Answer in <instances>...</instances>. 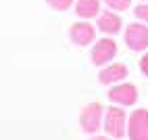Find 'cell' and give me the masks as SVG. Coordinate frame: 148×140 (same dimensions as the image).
I'll return each instance as SVG.
<instances>
[{"label":"cell","mask_w":148,"mask_h":140,"mask_svg":"<svg viewBox=\"0 0 148 140\" xmlns=\"http://www.w3.org/2000/svg\"><path fill=\"white\" fill-rule=\"evenodd\" d=\"M104 130L111 138H123L127 134V115L123 109L111 107L104 113Z\"/></svg>","instance_id":"obj_1"},{"label":"cell","mask_w":148,"mask_h":140,"mask_svg":"<svg viewBox=\"0 0 148 140\" xmlns=\"http://www.w3.org/2000/svg\"><path fill=\"white\" fill-rule=\"evenodd\" d=\"M102 105H98V103H90V105H86L84 107V111L79 115V126L86 134H96L98 130H100L102 126Z\"/></svg>","instance_id":"obj_2"},{"label":"cell","mask_w":148,"mask_h":140,"mask_svg":"<svg viewBox=\"0 0 148 140\" xmlns=\"http://www.w3.org/2000/svg\"><path fill=\"white\" fill-rule=\"evenodd\" d=\"M127 134H130V140H148V111L146 109H136L130 115Z\"/></svg>","instance_id":"obj_3"},{"label":"cell","mask_w":148,"mask_h":140,"mask_svg":"<svg viewBox=\"0 0 148 140\" xmlns=\"http://www.w3.org/2000/svg\"><path fill=\"white\" fill-rule=\"evenodd\" d=\"M125 44L130 50H146L148 48V27L142 23H132L125 29Z\"/></svg>","instance_id":"obj_4"},{"label":"cell","mask_w":148,"mask_h":140,"mask_svg":"<svg viewBox=\"0 0 148 140\" xmlns=\"http://www.w3.org/2000/svg\"><path fill=\"white\" fill-rule=\"evenodd\" d=\"M108 98H111V103H115V105L132 107L138 101V88L134 84H117V86L111 88Z\"/></svg>","instance_id":"obj_5"},{"label":"cell","mask_w":148,"mask_h":140,"mask_svg":"<svg viewBox=\"0 0 148 140\" xmlns=\"http://www.w3.org/2000/svg\"><path fill=\"white\" fill-rule=\"evenodd\" d=\"M115 54H117V44H115V40L102 38V40H98V42L94 44V48H92V63H94V65H104V63L111 61Z\"/></svg>","instance_id":"obj_6"},{"label":"cell","mask_w":148,"mask_h":140,"mask_svg":"<svg viewBox=\"0 0 148 140\" xmlns=\"http://www.w3.org/2000/svg\"><path fill=\"white\" fill-rule=\"evenodd\" d=\"M69 38H71V42L77 44V46H88L90 42H94L96 29L88 21H77V23L71 25V29H69Z\"/></svg>","instance_id":"obj_7"},{"label":"cell","mask_w":148,"mask_h":140,"mask_svg":"<svg viewBox=\"0 0 148 140\" xmlns=\"http://www.w3.org/2000/svg\"><path fill=\"white\" fill-rule=\"evenodd\" d=\"M127 77V67L123 63H113V65H108L104 67L100 75H98V82L104 84V86H111V84H117V82H121V79Z\"/></svg>","instance_id":"obj_8"},{"label":"cell","mask_w":148,"mask_h":140,"mask_svg":"<svg viewBox=\"0 0 148 140\" xmlns=\"http://www.w3.org/2000/svg\"><path fill=\"white\" fill-rule=\"evenodd\" d=\"M98 29L104 34H117L121 29V17L113 11H104L102 15H98Z\"/></svg>","instance_id":"obj_9"},{"label":"cell","mask_w":148,"mask_h":140,"mask_svg":"<svg viewBox=\"0 0 148 140\" xmlns=\"http://www.w3.org/2000/svg\"><path fill=\"white\" fill-rule=\"evenodd\" d=\"M75 13L82 19H92L100 15V2L98 0H75Z\"/></svg>","instance_id":"obj_10"},{"label":"cell","mask_w":148,"mask_h":140,"mask_svg":"<svg viewBox=\"0 0 148 140\" xmlns=\"http://www.w3.org/2000/svg\"><path fill=\"white\" fill-rule=\"evenodd\" d=\"M108 8H113V11H125V8H130L132 0H104Z\"/></svg>","instance_id":"obj_11"},{"label":"cell","mask_w":148,"mask_h":140,"mask_svg":"<svg viewBox=\"0 0 148 140\" xmlns=\"http://www.w3.org/2000/svg\"><path fill=\"white\" fill-rule=\"evenodd\" d=\"M46 2L50 4V6L54 8V11H67V8L71 6V4L75 2V0H46Z\"/></svg>","instance_id":"obj_12"},{"label":"cell","mask_w":148,"mask_h":140,"mask_svg":"<svg viewBox=\"0 0 148 140\" xmlns=\"http://www.w3.org/2000/svg\"><path fill=\"white\" fill-rule=\"evenodd\" d=\"M134 13H136L138 19H142V21L148 23V2H146V4H138V6L134 8Z\"/></svg>","instance_id":"obj_13"},{"label":"cell","mask_w":148,"mask_h":140,"mask_svg":"<svg viewBox=\"0 0 148 140\" xmlns=\"http://www.w3.org/2000/svg\"><path fill=\"white\" fill-rule=\"evenodd\" d=\"M140 69H142V73H144V75H148V52L140 59Z\"/></svg>","instance_id":"obj_14"},{"label":"cell","mask_w":148,"mask_h":140,"mask_svg":"<svg viewBox=\"0 0 148 140\" xmlns=\"http://www.w3.org/2000/svg\"><path fill=\"white\" fill-rule=\"evenodd\" d=\"M90 140H111V138H106V136H94V138H90Z\"/></svg>","instance_id":"obj_15"}]
</instances>
